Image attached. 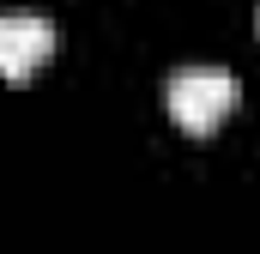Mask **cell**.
Wrapping results in <instances>:
<instances>
[{"mask_svg": "<svg viewBox=\"0 0 260 254\" xmlns=\"http://www.w3.org/2000/svg\"><path fill=\"white\" fill-rule=\"evenodd\" d=\"M164 103H170V115H176V127H182V133L206 139L212 127L230 115L236 85H230V73H224V67H182V73L170 79Z\"/></svg>", "mask_w": 260, "mask_h": 254, "instance_id": "obj_1", "label": "cell"}, {"mask_svg": "<svg viewBox=\"0 0 260 254\" xmlns=\"http://www.w3.org/2000/svg\"><path fill=\"white\" fill-rule=\"evenodd\" d=\"M49 55H55V24L49 18H37V12H6L0 18V79L6 85H24Z\"/></svg>", "mask_w": 260, "mask_h": 254, "instance_id": "obj_2", "label": "cell"}]
</instances>
